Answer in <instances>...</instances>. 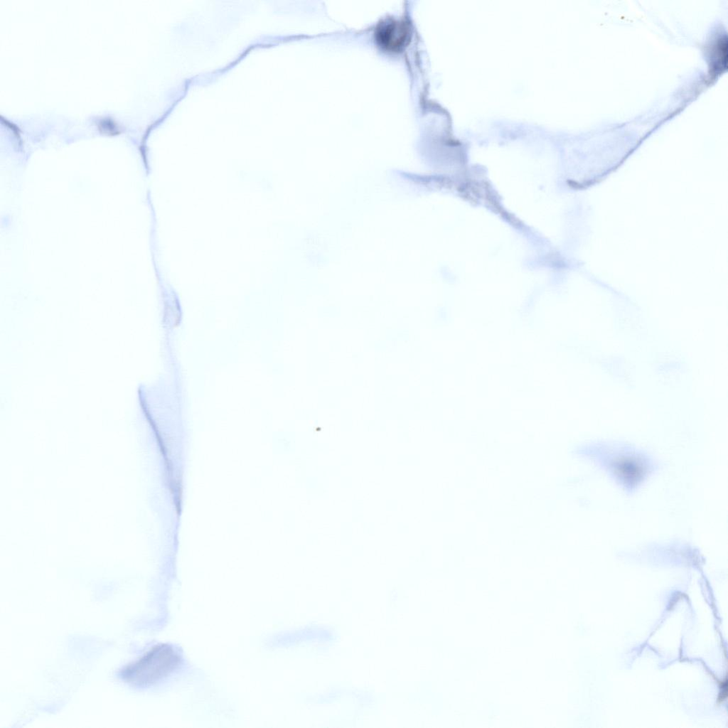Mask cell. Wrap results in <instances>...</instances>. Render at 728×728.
Returning a JSON list of instances; mask_svg holds the SVG:
<instances>
[{
	"label": "cell",
	"mask_w": 728,
	"mask_h": 728,
	"mask_svg": "<svg viewBox=\"0 0 728 728\" xmlns=\"http://www.w3.org/2000/svg\"><path fill=\"white\" fill-rule=\"evenodd\" d=\"M181 660V654L177 648L167 643L159 644L124 667L120 672V677L132 686L149 687L176 670Z\"/></svg>",
	"instance_id": "1"
},
{
	"label": "cell",
	"mask_w": 728,
	"mask_h": 728,
	"mask_svg": "<svg viewBox=\"0 0 728 728\" xmlns=\"http://www.w3.org/2000/svg\"><path fill=\"white\" fill-rule=\"evenodd\" d=\"M605 459V464L625 483L626 486H636L648 472V462L640 455L616 453L609 455Z\"/></svg>",
	"instance_id": "2"
},
{
	"label": "cell",
	"mask_w": 728,
	"mask_h": 728,
	"mask_svg": "<svg viewBox=\"0 0 728 728\" xmlns=\"http://www.w3.org/2000/svg\"><path fill=\"white\" fill-rule=\"evenodd\" d=\"M410 33V26L404 20L387 18L378 26L375 38L382 48L398 51L408 43Z\"/></svg>",
	"instance_id": "3"
},
{
	"label": "cell",
	"mask_w": 728,
	"mask_h": 728,
	"mask_svg": "<svg viewBox=\"0 0 728 728\" xmlns=\"http://www.w3.org/2000/svg\"><path fill=\"white\" fill-rule=\"evenodd\" d=\"M728 43L727 34H719L707 49L710 74L717 76L727 69Z\"/></svg>",
	"instance_id": "4"
},
{
	"label": "cell",
	"mask_w": 728,
	"mask_h": 728,
	"mask_svg": "<svg viewBox=\"0 0 728 728\" xmlns=\"http://www.w3.org/2000/svg\"><path fill=\"white\" fill-rule=\"evenodd\" d=\"M99 127L102 132L107 134H115L116 132H118L117 125L109 119H104L101 120L99 124Z\"/></svg>",
	"instance_id": "5"
},
{
	"label": "cell",
	"mask_w": 728,
	"mask_h": 728,
	"mask_svg": "<svg viewBox=\"0 0 728 728\" xmlns=\"http://www.w3.org/2000/svg\"><path fill=\"white\" fill-rule=\"evenodd\" d=\"M727 679L725 678L724 681H723L722 683V685L721 687L722 692L719 693V700L720 702H723L726 699V697H727Z\"/></svg>",
	"instance_id": "6"
}]
</instances>
